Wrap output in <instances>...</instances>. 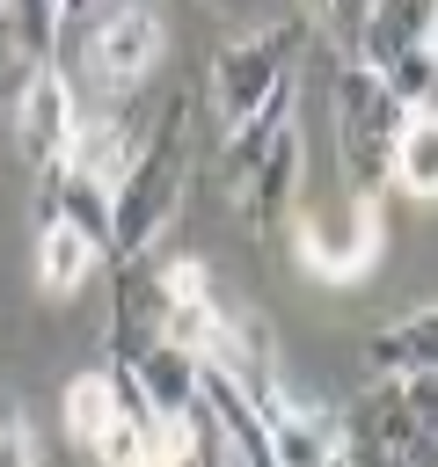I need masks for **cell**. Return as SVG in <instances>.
<instances>
[{
    "label": "cell",
    "instance_id": "6da1fadb",
    "mask_svg": "<svg viewBox=\"0 0 438 467\" xmlns=\"http://www.w3.org/2000/svg\"><path fill=\"white\" fill-rule=\"evenodd\" d=\"M190 190V102L168 95L161 124H146V146L131 161V175L110 190V263H146Z\"/></svg>",
    "mask_w": 438,
    "mask_h": 467
},
{
    "label": "cell",
    "instance_id": "7a4b0ae2",
    "mask_svg": "<svg viewBox=\"0 0 438 467\" xmlns=\"http://www.w3.org/2000/svg\"><path fill=\"white\" fill-rule=\"evenodd\" d=\"M307 36H314V15H285V22L241 29V36L219 44V58H212V109H219L226 139L248 131L263 109H277L292 95V66H299Z\"/></svg>",
    "mask_w": 438,
    "mask_h": 467
},
{
    "label": "cell",
    "instance_id": "3957f363",
    "mask_svg": "<svg viewBox=\"0 0 438 467\" xmlns=\"http://www.w3.org/2000/svg\"><path fill=\"white\" fill-rule=\"evenodd\" d=\"M350 66H365L402 109H431V88H438V7L431 0H372V7H358Z\"/></svg>",
    "mask_w": 438,
    "mask_h": 467
},
{
    "label": "cell",
    "instance_id": "277c9868",
    "mask_svg": "<svg viewBox=\"0 0 438 467\" xmlns=\"http://www.w3.org/2000/svg\"><path fill=\"white\" fill-rule=\"evenodd\" d=\"M402 102L365 73V66H336V139H343V175L350 190L365 197H387V153H394V131H402Z\"/></svg>",
    "mask_w": 438,
    "mask_h": 467
},
{
    "label": "cell",
    "instance_id": "5b68a950",
    "mask_svg": "<svg viewBox=\"0 0 438 467\" xmlns=\"http://www.w3.org/2000/svg\"><path fill=\"white\" fill-rule=\"evenodd\" d=\"M380 241H387V226H380V197H365V190H343V197L314 204V212L292 226V248H299V263H307L321 285H350V277H365V270L380 263Z\"/></svg>",
    "mask_w": 438,
    "mask_h": 467
},
{
    "label": "cell",
    "instance_id": "8992f818",
    "mask_svg": "<svg viewBox=\"0 0 438 467\" xmlns=\"http://www.w3.org/2000/svg\"><path fill=\"white\" fill-rule=\"evenodd\" d=\"M168 51V22L153 7H102L88 22V73L110 88V95H131Z\"/></svg>",
    "mask_w": 438,
    "mask_h": 467
},
{
    "label": "cell",
    "instance_id": "52a82bcc",
    "mask_svg": "<svg viewBox=\"0 0 438 467\" xmlns=\"http://www.w3.org/2000/svg\"><path fill=\"white\" fill-rule=\"evenodd\" d=\"M73 124H80V102H73V80L58 66H29L22 88H15V139L29 153V168H58L66 146H73Z\"/></svg>",
    "mask_w": 438,
    "mask_h": 467
},
{
    "label": "cell",
    "instance_id": "ba28073f",
    "mask_svg": "<svg viewBox=\"0 0 438 467\" xmlns=\"http://www.w3.org/2000/svg\"><path fill=\"white\" fill-rule=\"evenodd\" d=\"M117 387L131 394V409L146 423H190L197 416V387H204V365L175 343H146L131 365H117Z\"/></svg>",
    "mask_w": 438,
    "mask_h": 467
},
{
    "label": "cell",
    "instance_id": "9c48e42d",
    "mask_svg": "<svg viewBox=\"0 0 438 467\" xmlns=\"http://www.w3.org/2000/svg\"><path fill=\"white\" fill-rule=\"evenodd\" d=\"M139 146H146V124H131V109H102V117H80L73 124V146H66V175L73 182H88V190H117L124 175H131V161H139Z\"/></svg>",
    "mask_w": 438,
    "mask_h": 467
},
{
    "label": "cell",
    "instance_id": "30bf717a",
    "mask_svg": "<svg viewBox=\"0 0 438 467\" xmlns=\"http://www.w3.org/2000/svg\"><path fill=\"white\" fill-rule=\"evenodd\" d=\"M146 343H161V263H117V299H110V350L131 365Z\"/></svg>",
    "mask_w": 438,
    "mask_h": 467
},
{
    "label": "cell",
    "instance_id": "8fae6325",
    "mask_svg": "<svg viewBox=\"0 0 438 467\" xmlns=\"http://www.w3.org/2000/svg\"><path fill=\"white\" fill-rule=\"evenodd\" d=\"M431 358H438V306H431V299L409 306V314H394V321L372 328V343H365L372 379H431Z\"/></svg>",
    "mask_w": 438,
    "mask_h": 467
},
{
    "label": "cell",
    "instance_id": "7c38bea8",
    "mask_svg": "<svg viewBox=\"0 0 438 467\" xmlns=\"http://www.w3.org/2000/svg\"><path fill=\"white\" fill-rule=\"evenodd\" d=\"M44 219L73 226V234L110 263V197H102V190L73 182L66 168H44V175H36V226H44Z\"/></svg>",
    "mask_w": 438,
    "mask_h": 467
},
{
    "label": "cell",
    "instance_id": "4fadbf2b",
    "mask_svg": "<svg viewBox=\"0 0 438 467\" xmlns=\"http://www.w3.org/2000/svg\"><path fill=\"white\" fill-rule=\"evenodd\" d=\"M387 190L409 197V204H431L438 197V124H431V109H409L402 117L394 153H387Z\"/></svg>",
    "mask_w": 438,
    "mask_h": 467
},
{
    "label": "cell",
    "instance_id": "5bb4252c",
    "mask_svg": "<svg viewBox=\"0 0 438 467\" xmlns=\"http://www.w3.org/2000/svg\"><path fill=\"white\" fill-rule=\"evenodd\" d=\"M95 270H102V255H95L73 226H58V219H44V226H36V285H44L51 299H73Z\"/></svg>",
    "mask_w": 438,
    "mask_h": 467
},
{
    "label": "cell",
    "instance_id": "9a60e30c",
    "mask_svg": "<svg viewBox=\"0 0 438 467\" xmlns=\"http://www.w3.org/2000/svg\"><path fill=\"white\" fill-rule=\"evenodd\" d=\"M58 29H66V7L58 0H15V7H0V44H7V58L22 73L29 66H51Z\"/></svg>",
    "mask_w": 438,
    "mask_h": 467
},
{
    "label": "cell",
    "instance_id": "2e32d148",
    "mask_svg": "<svg viewBox=\"0 0 438 467\" xmlns=\"http://www.w3.org/2000/svg\"><path fill=\"white\" fill-rule=\"evenodd\" d=\"M117 372H73L66 379V401H58V416H66V438L73 445H95L102 438V423L117 416Z\"/></svg>",
    "mask_w": 438,
    "mask_h": 467
},
{
    "label": "cell",
    "instance_id": "e0dca14e",
    "mask_svg": "<svg viewBox=\"0 0 438 467\" xmlns=\"http://www.w3.org/2000/svg\"><path fill=\"white\" fill-rule=\"evenodd\" d=\"M117 394H124V387H117ZM88 452H95L102 467H139V460H146V416L131 409V394L117 401V416L102 423V438H95Z\"/></svg>",
    "mask_w": 438,
    "mask_h": 467
},
{
    "label": "cell",
    "instance_id": "ac0fdd59",
    "mask_svg": "<svg viewBox=\"0 0 438 467\" xmlns=\"http://www.w3.org/2000/svg\"><path fill=\"white\" fill-rule=\"evenodd\" d=\"M0 467H36V431L15 401H0Z\"/></svg>",
    "mask_w": 438,
    "mask_h": 467
},
{
    "label": "cell",
    "instance_id": "d6986e66",
    "mask_svg": "<svg viewBox=\"0 0 438 467\" xmlns=\"http://www.w3.org/2000/svg\"><path fill=\"white\" fill-rule=\"evenodd\" d=\"M197 431H204V423H197ZM197 467H226V452L212 445V431H204V460H197Z\"/></svg>",
    "mask_w": 438,
    "mask_h": 467
}]
</instances>
